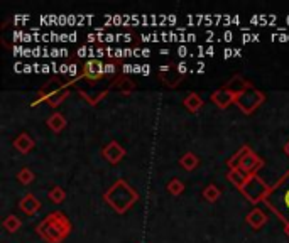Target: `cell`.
<instances>
[{"label":"cell","instance_id":"1","mask_svg":"<svg viewBox=\"0 0 289 243\" xmlns=\"http://www.w3.org/2000/svg\"><path fill=\"white\" fill-rule=\"evenodd\" d=\"M265 206L276 213L284 223H289V171L281 177L264 198Z\"/></svg>","mask_w":289,"mask_h":243},{"label":"cell","instance_id":"2","mask_svg":"<svg viewBox=\"0 0 289 243\" xmlns=\"http://www.w3.org/2000/svg\"><path fill=\"white\" fill-rule=\"evenodd\" d=\"M71 231V223L61 211L51 213V215L37 225V233L48 243H60L66 238Z\"/></svg>","mask_w":289,"mask_h":243},{"label":"cell","instance_id":"3","mask_svg":"<svg viewBox=\"0 0 289 243\" xmlns=\"http://www.w3.org/2000/svg\"><path fill=\"white\" fill-rule=\"evenodd\" d=\"M103 198H105V201L117 213H125L139 199V194H137V191H134L124 181V179H119V181L107 191Z\"/></svg>","mask_w":289,"mask_h":243},{"label":"cell","instance_id":"4","mask_svg":"<svg viewBox=\"0 0 289 243\" xmlns=\"http://www.w3.org/2000/svg\"><path fill=\"white\" fill-rule=\"evenodd\" d=\"M264 166V160L261 157H257L247 146L242 147L232 159H228V167L230 169H240L245 174H256L257 169H261Z\"/></svg>","mask_w":289,"mask_h":243},{"label":"cell","instance_id":"5","mask_svg":"<svg viewBox=\"0 0 289 243\" xmlns=\"http://www.w3.org/2000/svg\"><path fill=\"white\" fill-rule=\"evenodd\" d=\"M269 189L271 188L257 174H251V176H248L245 184L240 188L242 194H244L251 202H254V205H256V202H259V201H264L265 194L269 193Z\"/></svg>","mask_w":289,"mask_h":243},{"label":"cell","instance_id":"6","mask_svg":"<svg viewBox=\"0 0 289 243\" xmlns=\"http://www.w3.org/2000/svg\"><path fill=\"white\" fill-rule=\"evenodd\" d=\"M264 102V95L261 91H257L254 86L251 85L248 88H245L242 93H239L235 96V103L239 105V108L244 113H252L261 103Z\"/></svg>","mask_w":289,"mask_h":243},{"label":"cell","instance_id":"7","mask_svg":"<svg viewBox=\"0 0 289 243\" xmlns=\"http://www.w3.org/2000/svg\"><path fill=\"white\" fill-rule=\"evenodd\" d=\"M103 157H105L108 162H112V164H117V162L120 160L125 155V149L122 146H119V142H110L108 146L103 149Z\"/></svg>","mask_w":289,"mask_h":243},{"label":"cell","instance_id":"8","mask_svg":"<svg viewBox=\"0 0 289 243\" xmlns=\"http://www.w3.org/2000/svg\"><path fill=\"white\" fill-rule=\"evenodd\" d=\"M211 102L215 103L218 108H227L230 103L235 102V95H232L230 91L222 88V90H218L211 95Z\"/></svg>","mask_w":289,"mask_h":243},{"label":"cell","instance_id":"9","mask_svg":"<svg viewBox=\"0 0 289 243\" xmlns=\"http://www.w3.org/2000/svg\"><path fill=\"white\" fill-rule=\"evenodd\" d=\"M103 66L105 65H102L100 61H97V59H90V61H86V65H85V71H83V76L85 78H90V79H98L103 74Z\"/></svg>","mask_w":289,"mask_h":243},{"label":"cell","instance_id":"10","mask_svg":"<svg viewBox=\"0 0 289 243\" xmlns=\"http://www.w3.org/2000/svg\"><path fill=\"white\" fill-rule=\"evenodd\" d=\"M21 210L27 213V215H34L41 210V202H39L32 194H26L24 198L21 199Z\"/></svg>","mask_w":289,"mask_h":243},{"label":"cell","instance_id":"11","mask_svg":"<svg viewBox=\"0 0 289 243\" xmlns=\"http://www.w3.org/2000/svg\"><path fill=\"white\" fill-rule=\"evenodd\" d=\"M248 86H251V83H248V81H245V79H242L240 76H234L232 79L228 81L227 85L223 86L225 90L227 91H230V93L232 95H239V93H242V91H244L245 88H248Z\"/></svg>","mask_w":289,"mask_h":243},{"label":"cell","instance_id":"12","mask_svg":"<svg viewBox=\"0 0 289 243\" xmlns=\"http://www.w3.org/2000/svg\"><path fill=\"white\" fill-rule=\"evenodd\" d=\"M265 221H267V216H265V213L259 210V208L252 210V211L247 215V223L251 225L252 228H257V230H259L261 227H264Z\"/></svg>","mask_w":289,"mask_h":243},{"label":"cell","instance_id":"13","mask_svg":"<svg viewBox=\"0 0 289 243\" xmlns=\"http://www.w3.org/2000/svg\"><path fill=\"white\" fill-rule=\"evenodd\" d=\"M14 147L19 150V152L27 154L29 150L34 149V140H32L31 137H29V134H21V135L14 140Z\"/></svg>","mask_w":289,"mask_h":243},{"label":"cell","instance_id":"14","mask_svg":"<svg viewBox=\"0 0 289 243\" xmlns=\"http://www.w3.org/2000/svg\"><path fill=\"white\" fill-rule=\"evenodd\" d=\"M228 181L234 184V186H237V188H242L245 184V181L248 179V174H245L244 171H240V169H232L228 172Z\"/></svg>","mask_w":289,"mask_h":243},{"label":"cell","instance_id":"15","mask_svg":"<svg viewBox=\"0 0 289 243\" xmlns=\"http://www.w3.org/2000/svg\"><path fill=\"white\" fill-rule=\"evenodd\" d=\"M184 107H186L189 112H198V110L203 107V100H201L200 95L189 93L186 98H184Z\"/></svg>","mask_w":289,"mask_h":243},{"label":"cell","instance_id":"16","mask_svg":"<svg viewBox=\"0 0 289 243\" xmlns=\"http://www.w3.org/2000/svg\"><path fill=\"white\" fill-rule=\"evenodd\" d=\"M48 125H49V129H51V130H54V132H61L63 129H65L66 120H65V117H63L61 113H53V115H51V117L48 118Z\"/></svg>","mask_w":289,"mask_h":243},{"label":"cell","instance_id":"17","mask_svg":"<svg viewBox=\"0 0 289 243\" xmlns=\"http://www.w3.org/2000/svg\"><path fill=\"white\" fill-rule=\"evenodd\" d=\"M21 227H22V221L15 215H9L4 219V228L7 231H10V233H15Z\"/></svg>","mask_w":289,"mask_h":243},{"label":"cell","instance_id":"18","mask_svg":"<svg viewBox=\"0 0 289 243\" xmlns=\"http://www.w3.org/2000/svg\"><path fill=\"white\" fill-rule=\"evenodd\" d=\"M181 166L184 167V169L186 171H193L196 166H198V157H196V155L193 154V152H186L181 157Z\"/></svg>","mask_w":289,"mask_h":243},{"label":"cell","instance_id":"19","mask_svg":"<svg viewBox=\"0 0 289 243\" xmlns=\"http://www.w3.org/2000/svg\"><path fill=\"white\" fill-rule=\"evenodd\" d=\"M220 194H222V191L218 189L217 186H213V184H210L205 191H203V198L206 201H210V202H215L218 198H220Z\"/></svg>","mask_w":289,"mask_h":243},{"label":"cell","instance_id":"20","mask_svg":"<svg viewBox=\"0 0 289 243\" xmlns=\"http://www.w3.org/2000/svg\"><path fill=\"white\" fill-rule=\"evenodd\" d=\"M48 196H49V199L53 201V202H56V205H60V202H63V199H65V196H66V194H65V191H63L61 188H57V186H56V188H53V189L49 191V194H48Z\"/></svg>","mask_w":289,"mask_h":243},{"label":"cell","instance_id":"21","mask_svg":"<svg viewBox=\"0 0 289 243\" xmlns=\"http://www.w3.org/2000/svg\"><path fill=\"white\" fill-rule=\"evenodd\" d=\"M17 179L22 183V184H29L34 181V174L31 169H27V167H24V169L19 171V174H17Z\"/></svg>","mask_w":289,"mask_h":243},{"label":"cell","instance_id":"22","mask_svg":"<svg viewBox=\"0 0 289 243\" xmlns=\"http://www.w3.org/2000/svg\"><path fill=\"white\" fill-rule=\"evenodd\" d=\"M167 189H169V193L171 194H175V196H178V194H181L183 193V189H184V184L179 181V179H172V181L167 184Z\"/></svg>","mask_w":289,"mask_h":243},{"label":"cell","instance_id":"23","mask_svg":"<svg viewBox=\"0 0 289 243\" xmlns=\"http://www.w3.org/2000/svg\"><path fill=\"white\" fill-rule=\"evenodd\" d=\"M115 86H117L119 90H122L124 93H129V91H130L132 88H134V85L129 83V79H127V78L117 79V81H115Z\"/></svg>","mask_w":289,"mask_h":243},{"label":"cell","instance_id":"24","mask_svg":"<svg viewBox=\"0 0 289 243\" xmlns=\"http://www.w3.org/2000/svg\"><path fill=\"white\" fill-rule=\"evenodd\" d=\"M176 68H178V73H179V74H184V73L188 71V65H186V63H184V61L179 63V65H178Z\"/></svg>","mask_w":289,"mask_h":243},{"label":"cell","instance_id":"25","mask_svg":"<svg viewBox=\"0 0 289 243\" xmlns=\"http://www.w3.org/2000/svg\"><path fill=\"white\" fill-rule=\"evenodd\" d=\"M76 73H78L76 65H69V69H68V74H69V76H76Z\"/></svg>","mask_w":289,"mask_h":243},{"label":"cell","instance_id":"26","mask_svg":"<svg viewBox=\"0 0 289 243\" xmlns=\"http://www.w3.org/2000/svg\"><path fill=\"white\" fill-rule=\"evenodd\" d=\"M113 71H115L113 65H105V66H103V74H108V73H113Z\"/></svg>","mask_w":289,"mask_h":243},{"label":"cell","instance_id":"27","mask_svg":"<svg viewBox=\"0 0 289 243\" xmlns=\"http://www.w3.org/2000/svg\"><path fill=\"white\" fill-rule=\"evenodd\" d=\"M186 53H188V49L184 48V46H181V48H179V56L184 57V56H186Z\"/></svg>","mask_w":289,"mask_h":243},{"label":"cell","instance_id":"28","mask_svg":"<svg viewBox=\"0 0 289 243\" xmlns=\"http://www.w3.org/2000/svg\"><path fill=\"white\" fill-rule=\"evenodd\" d=\"M124 71H125V73H130V71H134V66H130V65H125V66H124Z\"/></svg>","mask_w":289,"mask_h":243},{"label":"cell","instance_id":"29","mask_svg":"<svg viewBox=\"0 0 289 243\" xmlns=\"http://www.w3.org/2000/svg\"><path fill=\"white\" fill-rule=\"evenodd\" d=\"M103 53H105V51H103V49H97V57H102V56H105V54H103Z\"/></svg>","mask_w":289,"mask_h":243},{"label":"cell","instance_id":"30","mask_svg":"<svg viewBox=\"0 0 289 243\" xmlns=\"http://www.w3.org/2000/svg\"><path fill=\"white\" fill-rule=\"evenodd\" d=\"M232 53H234L232 49H225V57H230V56H232Z\"/></svg>","mask_w":289,"mask_h":243},{"label":"cell","instance_id":"31","mask_svg":"<svg viewBox=\"0 0 289 243\" xmlns=\"http://www.w3.org/2000/svg\"><path fill=\"white\" fill-rule=\"evenodd\" d=\"M149 71H151V68H149V66H142V73L144 74H147Z\"/></svg>","mask_w":289,"mask_h":243},{"label":"cell","instance_id":"32","mask_svg":"<svg viewBox=\"0 0 289 243\" xmlns=\"http://www.w3.org/2000/svg\"><path fill=\"white\" fill-rule=\"evenodd\" d=\"M142 56H146V57H147V56H151V51L144 49V51H142Z\"/></svg>","mask_w":289,"mask_h":243},{"label":"cell","instance_id":"33","mask_svg":"<svg viewBox=\"0 0 289 243\" xmlns=\"http://www.w3.org/2000/svg\"><path fill=\"white\" fill-rule=\"evenodd\" d=\"M43 68V73H48L49 71V66L48 65H44V66H41Z\"/></svg>","mask_w":289,"mask_h":243},{"label":"cell","instance_id":"34","mask_svg":"<svg viewBox=\"0 0 289 243\" xmlns=\"http://www.w3.org/2000/svg\"><path fill=\"white\" fill-rule=\"evenodd\" d=\"M284 231H286V235L289 236V223H286V228H284Z\"/></svg>","mask_w":289,"mask_h":243},{"label":"cell","instance_id":"35","mask_svg":"<svg viewBox=\"0 0 289 243\" xmlns=\"http://www.w3.org/2000/svg\"><path fill=\"white\" fill-rule=\"evenodd\" d=\"M284 150H286V154L289 155V142L286 144V147H284Z\"/></svg>","mask_w":289,"mask_h":243}]
</instances>
